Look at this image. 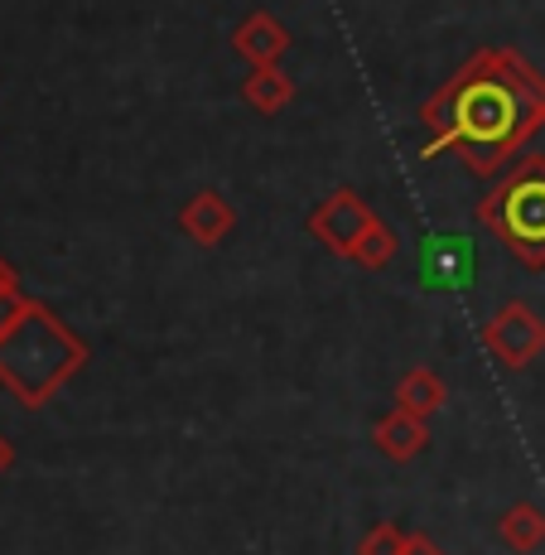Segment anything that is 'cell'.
<instances>
[{"label": "cell", "instance_id": "1", "mask_svg": "<svg viewBox=\"0 0 545 555\" xmlns=\"http://www.w3.org/2000/svg\"><path fill=\"white\" fill-rule=\"evenodd\" d=\"M420 155H454L473 179H497L545 131V73L517 49H478L420 106Z\"/></svg>", "mask_w": 545, "mask_h": 555}, {"label": "cell", "instance_id": "2", "mask_svg": "<svg viewBox=\"0 0 545 555\" xmlns=\"http://www.w3.org/2000/svg\"><path fill=\"white\" fill-rule=\"evenodd\" d=\"M88 338H78L44 300L29 295L25 314L0 334V387L25 411H39L88 367Z\"/></svg>", "mask_w": 545, "mask_h": 555}, {"label": "cell", "instance_id": "3", "mask_svg": "<svg viewBox=\"0 0 545 555\" xmlns=\"http://www.w3.org/2000/svg\"><path fill=\"white\" fill-rule=\"evenodd\" d=\"M473 218L521 271H545V155L511 159L478 198Z\"/></svg>", "mask_w": 545, "mask_h": 555}, {"label": "cell", "instance_id": "4", "mask_svg": "<svg viewBox=\"0 0 545 555\" xmlns=\"http://www.w3.org/2000/svg\"><path fill=\"white\" fill-rule=\"evenodd\" d=\"M478 344L502 372H521L545 353V319L527 300H507L493 309V319H483Z\"/></svg>", "mask_w": 545, "mask_h": 555}, {"label": "cell", "instance_id": "5", "mask_svg": "<svg viewBox=\"0 0 545 555\" xmlns=\"http://www.w3.org/2000/svg\"><path fill=\"white\" fill-rule=\"evenodd\" d=\"M420 285L434 295H464L468 285L478 281V247L464 232H434V237L420 242Z\"/></svg>", "mask_w": 545, "mask_h": 555}, {"label": "cell", "instance_id": "6", "mask_svg": "<svg viewBox=\"0 0 545 555\" xmlns=\"http://www.w3.org/2000/svg\"><path fill=\"white\" fill-rule=\"evenodd\" d=\"M372 218H377V208H372L358 189H334V194L309 212V237L324 242V247L334 256H343V261H352V247H358L362 232L372 228Z\"/></svg>", "mask_w": 545, "mask_h": 555}, {"label": "cell", "instance_id": "7", "mask_svg": "<svg viewBox=\"0 0 545 555\" xmlns=\"http://www.w3.org/2000/svg\"><path fill=\"white\" fill-rule=\"evenodd\" d=\"M232 228H237V208H232V198L222 194V189H198V194L184 198V208H179V232H184L194 247H222V242L232 237Z\"/></svg>", "mask_w": 545, "mask_h": 555}, {"label": "cell", "instance_id": "8", "mask_svg": "<svg viewBox=\"0 0 545 555\" xmlns=\"http://www.w3.org/2000/svg\"><path fill=\"white\" fill-rule=\"evenodd\" d=\"M232 49H237L251 68H281L285 49H290V29H285L275 15L256 10V15H247L237 29H232Z\"/></svg>", "mask_w": 545, "mask_h": 555}, {"label": "cell", "instance_id": "9", "mask_svg": "<svg viewBox=\"0 0 545 555\" xmlns=\"http://www.w3.org/2000/svg\"><path fill=\"white\" fill-rule=\"evenodd\" d=\"M372 444H377V454H387L391 464H411V459L425 454V444H430V421H420V415L397 405V411H387L372 425Z\"/></svg>", "mask_w": 545, "mask_h": 555}, {"label": "cell", "instance_id": "10", "mask_svg": "<svg viewBox=\"0 0 545 555\" xmlns=\"http://www.w3.org/2000/svg\"><path fill=\"white\" fill-rule=\"evenodd\" d=\"M497 541L507 546L511 555H531V551H541L545 546V512L536 503H511V507H502V517H497Z\"/></svg>", "mask_w": 545, "mask_h": 555}, {"label": "cell", "instance_id": "11", "mask_svg": "<svg viewBox=\"0 0 545 555\" xmlns=\"http://www.w3.org/2000/svg\"><path fill=\"white\" fill-rule=\"evenodd\" d=\"M444 401H449V387L434 367H411L397 382V405L411 415H420V421H430L434 411H444Z\"/></svg>", "mask_w": 545, "mask_h": 555}, {"label": "cell", "instance_id": "12", "mask_svg": "<svg viewBox=\"0 0 545 555\" xmlns=\"http://www.w3.org/2000/svg\"><path fill=\"white\" fill-rule=\"evenodd\" d=\"M242 102L261 116H281L285 106L295 102V82L285 78L281 68H247V78H242Z\"/></svg>", "mask_w": 545, "mask_h": 555}, {"label": "cell", "instance_id": "13", "mask_svg": "<svg viewBox=\"0 0 545 555\" xmlns=\"http://www.w3.org/2000/svg\"><path fill=\"white\" fill-rule=\"evenodd\" d=\"M401 251V232L391 228L387 218H372V228L362 232V242L352 247V261L362 266V271H387V261Z\"/></svg>", "mask_w": 545, "mask_h": 555}, {"label": "cell", "instance_id": "14", "mask_svg": "<svg viewBox=\"0 0 545 555\" xmlns=\"http://www.w3.org/2000/svg\"><path fill=\"white\" fill-rule=\"evenodd\" d=\"M405 541H411V531H405L401 521H377V527L358 541V555H401Z\"/></svg>", "mask_w": 545, "mask_h": 555}, {"label": "cell", "instance_id": "15", "mask_svg": "<svg viewBox=\"0 0 545 555\" xmlns=\"http://www.w3.org/2000/svg\"><path fill=\"white\" fill-rule=\"evenodd\" d=\"M25 305H29L25 291H0V334H5V328L25 314Z\"/></svg>", "mask_w": 545, "mask_h": 555}, {"label": "cell", "instance_id": "16", "mask_svg": "<svg viewBox=\"0 0 545 555\" xmlns=\"http://www.w3.org/2000/svg\"><path fill=\"white\" fill-rule=\"evenodd\" d=\"M401 555H449V551L434 537H425V531H411V541H405Z\"/></svg>", "mask_w": 545, "mask_h": 555}, {"label": "cell", "instance_id": "17", "mask_svg": "<svg viewBox=\"0 0 545 555\" xmlns=\"http://www.w3.org/2000/svg\"><path fill=\"white\" fill-rule=\"evenodd\" d=\"M0 291H20V275H15V266L0 256Z\"/></svg>", "mask_w": 545, "mask_h": 555}, {"label": "cell", "instance_id": "18", "mask_svg": "<svg viewBox=\"0 0 545 555\" xmlns=\"http://www.w3.org/2000/svg\"><path fill=\"white\" fill-rule=\"evenodd\" d=\"M10 468H15V444H10L5 435H0V478H5Z\"/></svg>", "mask_w": 545, "mask_h": 555}]
</instances>
